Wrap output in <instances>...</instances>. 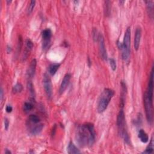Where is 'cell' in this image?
<instances>
[{
    "instance_id": "6da1fadb",
    "label": "cell",
    "mask_w": 154,
    "mask_h": 154,
    "mask_svg": "<svg viewBox=\"0 0 154 154\" xmlns=\"http://www.w3.org/2000/svg\"><path fill=\"white\" fill-rule=\"evenodd\" d=\"M96 139L94 125L92 123H85L78 127L75 133V140L81 147L92 146Z\"/></svg>"
},
{
    "instance_id": "7a4b0ae2",
    "label": "cell",
    "mask_w": 154,
    "mask_h": 154,
    "mask_svg": "<svg viewBox=\"0 0 154 154\" xmlns=\"http://www.w3.org/2000/svg\"><path fill=\"white\" fill-rule=\"evenodd\" d=\"M153 66L152 67L147 88L144 95V108L147 122H153Z\"/></svg>"
},
{
    "instance_id": "3957f363",
    "label": "cell",
    "mask_w": 154,
    "mask_h": 154,
    "mask_svg": "<svg viewBox=\"0 0 154 154\" xmlns=\"http://www.w3.org/2000/svg\"><path fill=\"white\" fill-rule=\"evenodd\" d=\"M131 27H128L125 33L124 42L121 43L119 41L117 42V45L122 52V59L126 62L129 61L131 54Z\"/></svg>"
},
{
    "instance_id": "277c9868",
    "label": "cell",
    "mask_w": 154,
    "mask_h": 154,
    "mask_svg": "<svg viewBox=\"0 0 154 154\" xmlns=\"http://www.w3.org/2000/svg\"><path fill=\"white\" fill-rule=\"evenodd\" d=\"M117 126L120 136L123 139V140L127 144L129 145L130 138L126 128L125 116L123 108L120 110L118 113L117 117Z\"/></svg>"
},
{
    "instance_id": "5b68a950",
    "label": "cell",
    "mask_w": 154,
    "mask_h": 154,
    "mask_svg": "<svg viewBox=\"0 0 154 154\" xmlns=\"http://www.w3.org/2000/svg\"><path fill=\"white\" fill-rule=\"evenodd\" d=\"M114 95V92L111 89H105L99 96L97 110L99 113H103L108 107V104Z\"/></svg>"
},
{
    "instance_id": "8992f818",
    "label": "cell",
    "mask_w": 154,
    "mask_h": 154,
    "mask_svg": "<svg viewBox=\"0 0 154 154\" xmlns=\"http://www.w3.org/2000/svg\"><path fill=\"white\" fill-rule=\"evenodd\" d=\"M43 87L45 89V92L47 96L48 99H51L53 96V87L52 82L49 76L47 74H45L43 75Z\"/></svg>"
},
{
    "instance_id": "52a82bcc",
    "label": "cell",
    "mask_w": 154,
    "mask_h": 154,
    "mask_svg": "<svg viewBox=\"0 0 154 154\" xmlns=\"http://www.w3.org/2000/svg\"><path fill=\"white\" fill-rule=\"evenodd\" d=\"M51 38H52V31L49 28H46L43 30L42 33V48L43 50L45 51L49 47Z\"/></svg>"
},
{
    "instance_id": "ba28073f",
    "label": "cell",
    "mask_w": 154,
    "mask_h": 154,
    "mask_svg": "<svg viewBox=\"0 0 154 154\" xmlns=\"http://www.w3.org/2000/svg\"><path fill=\"white\" fill-rule=\"evenodd\" d=\"M98 41L99 43V54L101 57V58L105 61H107L108 60V56L107 53V50L106 48L105 45V41L103 35L101 33L99 34Z\"/></svg>"
},
{
    "instance_id": "9c48e42d",
    "label": "cell",
    "mask_w": 154,
    "mask_h": 154,
    "mask_svg": "<svg viewBox=\"0 0 154 154\" xmlns=\"http://www.w3.org/2000/svg\"><path fill=\"white\" fill-rule=\"evenodd\" d=\"M71 78V75L70 74H66L64 75V77L62 80V82L61 83L60 89H59V93L60 95L63 94L64 93V92L67 88L68 85H69V84L70 82Z\"/></svg>"
},
{
    "instance_id": "30bf717a",
    "label": "cell",
    "mask_w": 154,
    "mask_h": 154,
    "mask_svg": "<svg viewBox=\"0 0 154 154\" xmlns=\"http://www.w3.org/2000/svg\"><path fill=\"white\" fill-rule=\"evenodd\" d=\"M36 66H37V61L36 59H33L28 68L27 71V77L30 80L33 78L35 76L36 70Z\"/></svg>"
},
{
    "instance_id": "8fae6325",
    "label": "cell",
    "mask_w": 154,
    "mask_h": 154,
    "mask_svg": "<svg viewBox=\"0 0 154 154\" xmlns=\"http://www.w3.org/2000/svg\"><path fill=\"white\" fill-rule=\"evenodd\" d=\"M141 38H142V29L140 27H138L136 28V30L135 32V36H134V48L136 51H137L139 48Z\"/></svg>"
},
{
    "instance_id": "7c38bea8",
    "label": "cell",
    "mask_w": 154,
    "mask_h": 154,
    "mask_svg": "<svg viewBox=\"0 0 154 154\" xmlns=\"http://www.w3.org/2000/svg\"><path fill=\"white\" fill-rule=\"evenodd\" d=\"M33 48V42L29 39H27L26 40H25V49H24V54H23V56H22V59L23 60H25L29 54H30V53L31 52V51L32 50Z\"/></svg>"
},
{
    "instance_id": "4fadbf2b",
    "label": "cell",
    "mask_w": 154,
    "mask_h": 154,
    "mask_svg": "<svg viewBox=\"0 0 154 154\" xmlns=\"http://www.w3.org/2000/svg\"><path fill=\"white\" fill-rule=\"evenodd\" d=\"M40 123V119L39 117V116H38L36 114H31L28 116L27 119V124L29 128L33 126H35L37 124H39Z\"/></svg>"
},
{
    "instance_id": "5bb4252c",
    "label": "cell",
    "mask_w": 154,
    "mask_h": 154,
    "mask_svg": "<svg viewBox=\"0 0 154 154\" xmlns=\"http://www.w3.org/2000/svg\"><path fill=\"white\" fill-rule=\"evenodd\" d=\"M44 127L43 124L40 123L39 124H37L35 126H33L31 127L28 128V129L30 131V132L31 135H36L39 134L43 130Z\"/></svg>"
},
{
    "instance_id": "9a60e30c",
    "label": "cell",
    "mask_w": 154,
    "mask_h": 154,
    "mask_svg": "<svg viewBox=\"0 0 154 154\" xmlns=\"http://www.w3.org/2000/svg\"><path fill=\"white\" fill-rule=\"evenodd\" d=\"M33 101H35V99H34L33 98H32L30 101L25 102L24 103L23 106V110L25 113H29L34 108V106H35V105H34Z\"/></svg>"
},
{
    "instance_id": "2e32d148",
    "label": "cell",
    "mask_w": 154,
    "mask_h": 154,
    "mask_svg": "<svg viewBox=\"0 0 154 154\" xmlns=\"http://www.w3.org/2000/svg\"><path fill=\"white\" fill-rule=\"evenodd\" d=\"M138 137L140 140V141L143 143H146L149 141V137L147 133L142 129H140L138 133Z\"/></svg>"
},
{
    "instance_id": "e0dca14e",
    "label": "cell",
    "mask_w": 154,
    "mask_h": 154,
    "mask_svg": "<svg viewBox=\"0 0 154 154\" xmlns=\"http://www.w3.org/2000/svg\"><path fill=\"white\" fill-rule=\"evenodd\" d=\"M67 150V153H69V154L80 153H81L80 150L77 148V147L72 142H69V145H68Z\"/></svg>"
},
{
    "instance_id": "ac0fdd59",
    "label": "cell",
    "mask_w": 154,
    "mask_h": 154,
    "mask_svg": "<svg viewBox=\"0 0 154 154\" xmlns=\"http://www.w3.org/2000/svg\"><path fill=\"white\" fill-rule=\"evenodd\" d=\"M60 66V64L58 63H53L50 64L48 68V71L49 74L52 76L54 75L57 73V71L59 70Z\"/></svg>"
},
{
    "instance_id": "d6986e66",
    "label": "cell",
    "mask_w": 154,
    "mask_h": 154,
    "mask_svg": "<svg viewBox=\"0 0 154 154\" xmlns=\"http://www.w3.org/2000/svg\"><path fill=\"white\" fill-rule=\"evenodd\" d=\"M146 4V7H147V11L149 16L151 19H153V3L152 1H145Z\"/></svg>"
},
{
    "instance_id": "ffe728a7",
    "label": "cell",
    "mask_w": 154,
    "mask_h": 154,
    "mask_svg": "<svg viewBox=\"0 0 154 154\" xmlns=\"http://www.w3.org/2000/svg\"><path fill=\"white\" fill-rule=\"evenodd\" d=\"M22 90H23V85L21 83L18 82L13 87L12 92L14 94H16V93H21L22 91Z\"/></svg>"
},
{
    "instance_id": "44dd1931",
    "label": "cell",
    "mask_w": 154,
    "mask_h": 154,
    "mask_svg": "<svg viewBox=\"0 0 154 154\" xmlns=\"http://www.w3.org/2000/svg\"><path fill=\"white\" fill-rule=\"evenodd\" d=\"M153 151V137H152L150 142L146 147V150L143 152V153H152Z\"/></svg>"
},
{
    "instance_id": "7402d4cb",
    "label": "cell",
    "mask_w": 154,
    "mask_h": 154,
    "mask_svg": "<svg viewBox=\"0 0 154 154\" xmlns=\"http://www.w3.org/2000/svg\"><path fill=\"white\" fill-rule=\"evenodd\" d=\"M27 87H28V91L30 92V93L31 97L34 98V97L35 96V88H34L33 84L31 81H28V84H27Z\"/></svg>"
},
{
    "instance_id": "603a6c76",
    "label": "cell",
    "mask_w": 154,
    "mask_h": 154,
    "mask_svg": "<svg viewBox=\"0 0 154 154\" xmlns=\"http://www.w3.org/2000/svg\"><path fill=\"white\" fill-rule=\"evenodd\" d=\"M111 2L106 1L104 3V13L106 16H108L111 12Z\"/></svg>"
},
{
    "instance_id": "cb8c5ba5",
    "label": "cell",
    "mask_w": 154,
    "mask_h": 154,
    "mask_svg": "<svg viewBox=\"0 0 154 154\" xmlns=\"http://www.w3.org/2000/svg\"><path fill=\"white\" fill-rule=\"evenodd\" d=\"M35 6H36V1H31L30 2L29 6H28V7L27 9V12H28V14H31L32 13Z\"/></svg>"
},
{
    "instance_id": "d4e9b609",
    "label": "cell",
    "mask_w": 154,
    "mask_h": 154,
    "mask_svg": "<svg viewBox=\"0 0 154 154\" xmlns=\"http://www.w3.org/2000/svg\"><path fill=\"white\" fill-rule=\"evenodd\" d=\"M109 62H110V65L111 66V69L113 71H115L117 68V64H116V62L115 60L113 58H111L109 59Z\"/></svg>"
},
{
    "instance_id": "484cf974",
    "label": "cell",
    "mask_w": 154,
    "mask_h": 154,
    "mask_svg": "<svg viewBox=\"0 0 154 154\" xmlns=\"http://www.w3.org/2000/svg\"><path fill=\"white\" fill-rule=\"evenodd\" d=\"M4 128H5V129L6 131H7L9 128V125H10L9 121V119L7 118H5L4 119Z\"/></svg>"
},
{
    "instance_id": "4316f807",
    "label": "cell",
    "mask_w": 154,
    "mask_h": 154,
    "mask_svg": "<svg viewBox=\"0 0 154 154\" xmlns=\"http://www.w3.org/2000/svg\"><path fill=\"white\" fill-rule=\"evenodd\" d=\"M12 110H13V108H12V107L11 106L7 105V106H6V111L7 113H11V112L12 111Z\"/></svg>"
},
{
    "instance_id": "83f0119b",
    "label": "cell",
    "mask_w": 154,
    "mask_h": 154,
    "mask_svg": "<svg viewBox=\"0 0 154 154\" xmlns=\"http://www.w3.org/2000/svg\"><path fill=\"white\" fill-rule=\"evenodd\" d=\"M11 52H12V48H11V46L10 45H7V53L8 54H9Z\"/></svg>"
},
{
    "instance_id": "f1b7e54d",
    "label": "cell",
    "mask_w": 154,
    "mask_h": 154,
    "mask_svg": "<svg viewBox=\"0 0 154 154\" xmlns=\"http://www.w3.org/2000/svg\"><path fill=\"white\" fill-rule=\"evenodd\" d=\"M56 125H55V126L53 127V130H52V135L53 136V135H55V132H56Z\"/></svg>"
},
{
    "instance_id": "f546056e",
    "label": "cell",
    "mask_w": 154,
    "mask_h": 154,
    "mask_svg": "<svg viewBox=\"0 0 154 154\" xmlns=\"http://www.w3.org/2000/svg\"><path fill=\"white\" fill-rule=\"evenodd\" d=\"M0 96H1V101L2 102V100H3V89L1 88V92H0Z\"/></svg>"
},
{
    "instance_id": "4dcf8cb0",
    "label": "cell",
    "mask_w": 154,
    "mask_h": 154,
    "mask_svg": "<svg viewBox=\"0 0 154 154\" xmlns=\"http://www.w3.org/2000/svg\"><path fill=\"white\" fill-rule=\"evenodd\" d=\"M5 153H6V154H11L12 152H11V151H10L9 149H6V150H5Z\"/></svg>"
}]
</instances>
